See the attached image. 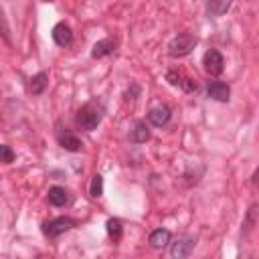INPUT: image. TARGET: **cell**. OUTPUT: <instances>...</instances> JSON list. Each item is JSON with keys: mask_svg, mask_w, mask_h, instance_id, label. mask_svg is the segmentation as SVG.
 <instances>
[{"mask_svg": "<svg viewBox=\"0 0 259 259\" xmlns=\"http://www.w3.org/2000/svg\"><path fill=\"white\" fill-rule=\"evenodd\" d=\"M73 227H75V221L73 219H69V217H57V219H53V221H49V223L42 225V233L49 239H55V237L63 235L65 231H69Z\"/></svg>", "mask_w": 259, "mask_h": 259, "instance_id": "3", "label": "cell"}, {"mask_svg": "<svg viewBox=\"0 0 259 259\" xmlns=\"http://www.w3.org/2000/svg\"><path fill=\"white\" fill-rule=\"evenodd\" d=\"M113 49H115V45H113L111 38H101V40H97V42L93 45V49H91V57H93V59L107 57V55L113 53Z\"/></svg>", "mask_w": 259, "mask_h": 259, "instance_id": "9", "label": "cell"}, {"mask_svg": "<svg viewBox=\"0 0 259 259\" xmlns=\"http://www.w3.org/2000/svg\"><path fill=\"white\" fill-rule=\"evenodd\" d=\"M206 91H208V97H212L214 101H229L231 97V89L223 81H210Z\"/></svg>", "mask_w": 259, "mask_h": 259, "instance_id": "8", "label": "cell"}, {"mask_svg": "<svg viewBox=\"0 0 259 259\" xmlns=\"http://www.w3.org/2000/svg\"><path fill=\"white\" fill-rule=\"evenodd\" d=\"M202 67H204V71L208 75H221L223 69H225V59L217 49H210L202 57Z\"/></svg>", "mask_w": 259, "mask_h": 259, "instance_id": "4", "label": "cell"}, {"mask_svg": "<svg viewBox=\"0 0 259 259\" xmlns=\"http://www.w3.org/2000/svg\"><path fill=\"white\" fill-rule=\"evenodd\" d=\"M170 117H172V109H170L168 105H156V107H152L150 113H148L150 123L156 125V127L166 125V123L170 121Z\"/></svg>", "mask_w": 259, "mask_h": 259, "instance_id": "6", "label": "cell"}, {"mask_svg": "<svg viewBox=\"0 0 259 259\" xmlns=\"http://www.w3.org/2000/svg\"><path fill=\"white\" fill-rule=\"evenodd\" d=\"M0 36L10 42V28H8V22H6V16H4V10L0 8Z\"/></svg>", "mask_w": 259, "mask_h": 259, "instance_id": "19", "label": "cell"}, {"mask_svg": "<svg viewBox=\"0 0 259 259\" xmlns=\"http://www.w3.org/2000/svg\"><path fill=\"white\" fill-rule=\"evenodd\" d=\"M255 212H257V206L253 204L249 208V214H247V221H245V231H251L253 229V225H255Z\"/></svg>", "mask_w": 259, "mask_h": 259, "instance_id": "21", "label": "cell"}, {"mask_svg": "<svg viewBox=\"0 0 259 259\" xmlns=\"http://www.w3.org/2000/svg\"><path fill=\"white\" fill-rule=\"evenodd\" d=\"M59 144L67 150V152H77V150H81V140L77 138V136H73V134H61L59 136Z\"/></svg>", "mask_w": 259, "mask_h": 259, "instance_id": "15", "label": "cell"}, {"mask_svg": "<svg viewBox=\"0 0 259 259\" xmlns=\"http://www.w3.org/2000/svg\"><path fill=\"white\" fill-rule=\"evenodd\" d=\"M107 227V235L113 239V241H119L121 239V233H123V227H121V221L119 219H109L105 223Z\"/></svg>", "mask_w": 259, "mask_h": 259, "instance_id": "16", "label": "cell"}, {"mask_svg": "<svg viewBox=\"0 0 259 259\" xmlns=\"http://www.w3.org/2000/svg\"><path fill=\"white\" fill-rule=\"evenodd\" d=\"M49 202H51L53 206H65V204L69 202V192H67V188H63V186H53V188H49Z\"/></svg>", "mask_w": 259, "mask_h": 259, "instance_id": "10", "label": "cell"}, {"mask_svg": "<svg viewBox=\"0 0 259 259\" xmlns=\"http://www.w3.org/2000/svg\"><path fill=\"white\" fill-rule=\"evenodd\" d=\"M14 160V150L6 144H0V162L2 164H10Z\"/></svg>", "mask_w": 259, "mask_h": 259, "instance_id": "18", "label": "cell"}, {"mask_svg": "<svg viewBox=\"0 0 259 259\" xmlns=\"http://www.w3.org/2000/svg\"><path fill=\"white\" fill-rule=\"evenodd\" d=\"M194 47H196V36L190 34V32H182V34L174 36V38L168 42V55H170L172 59H180V57L190 55Z\"/></svg>", "mask_w": 259, "mask_h": 259, "instance_id": "2", "label": "cell"}, {"mask_svg": "<svg viewBox=\"0 0 259 259\" xmlns=\"http://www.w3.org/2000/svg\"><path fill=\"white\" fill-rule=\"evenodd\" d=\"M180 87H182L184 91L192 93V91H196V89H198V83H196L194 79H190V77H182V81H180Z\"/></svg>", "mask_w": 259, "mask_h": 259, "instance_id": "20", "label": "cell"}, {"mask_svg": "<svg viewBox=\"0 0 259 259\" xmlns=\"http://www.w3.org/2000/svg\"><path fill=\"white\" fill-rule=\"evenodd\" d=\"M103 105L99 101H87L79 111H77V125L85 132H93L99 123H101V117H103Z\"/></svg>", "mask_w": 259, "mask_h": 259, "instance_id": "1", "label": "cell"}, {"mask_svg": "<svg viewBox=\"0 0 259 259\" xmlns=\"http://www.w3.org/2000/svg\"><path fill=\"white\" fill-rule=\"evenodd\" d=\"M194 237H190V235H186V237H180L174 245H172V249H170V255H172V259H188V255L192 253V249H194Z\"/></svg>", "mask_w": 259, "mask_h": 259, "instance_id": "5", "label": "cell"}, {"mask_svg": "<svg viewBox=\"0 0 259 259\" xmlns=\"http://www.w3.org/2000/svg\"><path fill=\"white\" fill-rule=\"evenodd\" d=\"M89 194H91L93 198H99V196L103 194V176H101V174H95V176L91 178V186H89Z\"/></svg>", "mask_w": 259, "mask_h": 259, "instance_id": "17", "label": "cell"}, {"mask_svg": "<svg viewBox=\"0 0 259 259\" xmlns=\"http://www.w3.org/2000/svg\"><path fill=\"white\" fill-rule=\"evenodd\" d=\"M53 40L59 47H69L73 42V30H71V26L65 24V22L55 24V28H53Z\"/></svg>", "mask_w": 259, "mask_h": 259, "instance_id": "7", "label": "cell"}, {"mask_svg": "<svg viewBox=\"0 0 259 259\" xmlns=\"http://www.w3.org/2000/svg\"><path fill=\"white\" fill-rule=\"evenodd\" d=\"M130 140H132L134 144H144V142H148V140H150V130H148V125H146L144 121H136L132 134H130Z\"/></svg>", "mask_w": 259, "mask_h": 259, "instance_id": "12", "label": "cell"}, {"mask_svg": "<svg viewBox=\"0 0 259 259\" xmlns=\"http://www.w3.org/2000/svg\"><path fill=\"white\" fill-rule=\"evenodd\" d=\"M166 81H168L170 85H180L182 77H180V73H176V71H168V73H166Z\"/></svg>", "mask_w": 259, "mask_h": 259, "instance_id": "22", "label": "cell"}, {"mask_svg": "<svg viewBox=\"0 0 259 259\" xmlns=\"http://www.w3.org/2000/svg\"><path fill=\"white\" fill-rule=\"evenodd\" d=\"M47 79H49V77H47V73H42V71L36 73V75H32L30 81H28V91H30L32 95H40V93L47 89V83H49Z\"/></svg>", "mask_w": 259, "mask_h": 259, "instance_id": "11", "label": "cell"}, {"mask_svg": "<svg viewBox=\"0 0 259 259\" xmlns=\"http://www.w3.org/2000/svg\"><path fill=\"white\" fill-rule=\"evenodd\" d=\"M170 243V231L168 229H156V231H152V235H150V245L154 247V249H162V247H166Z\"/></svg>", "mask_w": 259, "mask_h": 259, "instance_id": "13", "label": "cell"}, {"mask_svg": "<svg viewBox=\"0 0 259 259\" xmlns=\"http://www.w3.org/2000/svg\"><path fill=\"white\" fill-rule=\"evenodd\" d=\"M229 8H231V2H229V0H210V2L206 4L208 16H223Z\"/></svg>", "mask_w": 259, "mask_h": 259, "instance_id": "14", "label": "cell"}]
</instances>
